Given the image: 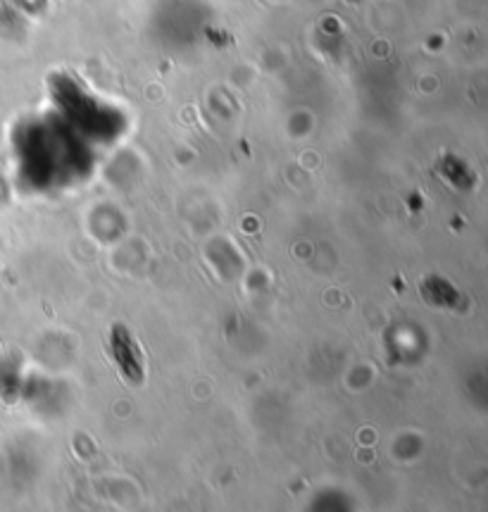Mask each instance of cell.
I'll list each match as a JSON object with an SVG mask.
<instances>
[{"label":"cell","instance_id":"obj_1","mask_svg":"<svg viewBox=\"0 0 488 512\" xmlns=\"http://www.w3.org/2000/svg\"><path fill=\"white\" fill-rule=\"evenodd\" d=\"M110 351L117 367H120L122 377L131 384H141L143 377H146V362H143V353L134 339V334L124 324H115L112 327Z\"/></svg>","mask_w":488,"mask_h":512}]
</instances>
